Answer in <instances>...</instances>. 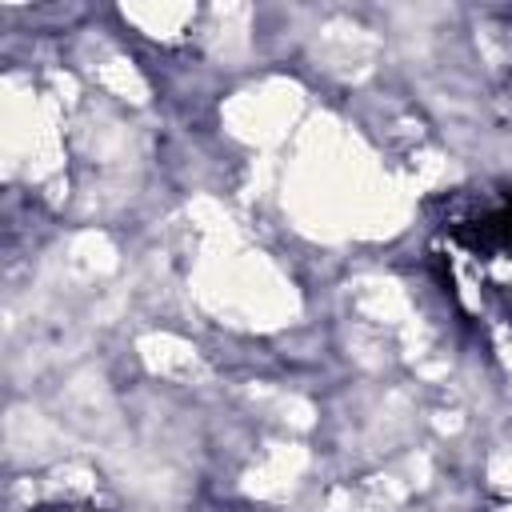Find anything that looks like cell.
<instances>
[{"mask_svg": "<svg viewBox=\"0 0 512 512\" xmlns=\"http://www.w3.org/2000/svg\"><path fill=\"white\" fill-rule=\"evenodd\" d=\"M448 232L456 244H464L476 256L512 252V192L484 212H468V216L448 220Z\"/></svg>", "mask_w": 512, "mask_h": 512, "instance_id": "6da1fadb", "label": "cell"}, {"mask_svg": "<svg viewBox=\"0 0 512 512\" xmlns=\"http://www.w3.org/2000/svg\"><path fill=\"white\" fill-rule=\"evenodd\" d=\"M36 512H100V508H80V504H52V508H36Z\"/></svg>", "mask_w": 512, "mask_h": 512, "instance_id": "7a4b0ae2", "label": "cell"}]
</instances>
